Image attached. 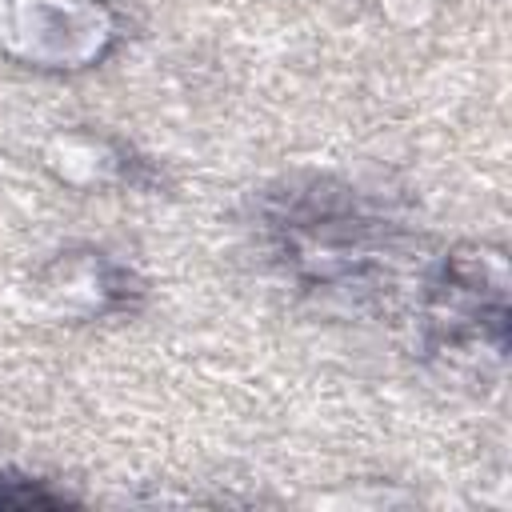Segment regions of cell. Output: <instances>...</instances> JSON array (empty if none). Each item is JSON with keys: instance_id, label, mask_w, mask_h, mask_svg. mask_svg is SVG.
Here are the masks:
<instances>
[{"instance_id": "7a4b0ae2", "label": "cell", "mask_w": 512, "mask_h": 512, "mask_svg": "<svg viewBox=\"0 0 512 512\" xmlns=\"http://www.w3.org/2000/svg\"><path fill=\"white\" fill-rule=\"evenodd\" d=\"M120 20L100 0H0V56L76 72L112 52Z\"/></svg>"}, {"instance_id": "6da1fadb", "label": "cell", "mask_w": 512, "mask_h": 512, "mask_svg": "<svg viewBox=\"0 0 512 512\" xmlns=\"http://www.w3.org/2000/svg\"><path fill=\"white\" fill-rule=\"evenodd\" d=\"M280 252L304 284L336 288L360 284L384 256V224L364 216L348 192H328L320 184L292 192L272 216Z\"/></svg>"}, {"instance_id": "3957f363", "label": "cell", "mask_w": 512, "mask_h": 512, "mask_svg": "<svg viewBox=\"0 0 512 512\" xmlns=\"http://www.w3.org/2000/svg\"><path fill=\"white\" fill-rule=\"evenodd\" d=\"M508 276L496 248H460L428 284L424 328L436 348H488L504 356L508 344Z\"/></svg>"}]
</instances>
